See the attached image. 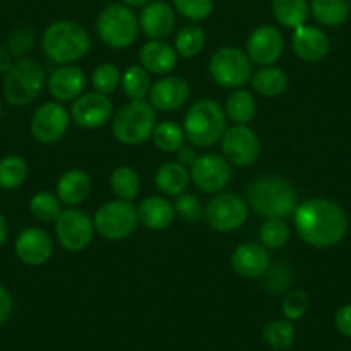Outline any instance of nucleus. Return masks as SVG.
I'll use <instances>...</instances> for the list:
<instances>
[{
  "instance_id": "obj_22",
  "label": "nucleus",
  "mask_w": 351,
  "mask_h": 351,
  "mask_svg": "<svg viewBox=\"0 0 351 351\" xmlns=\"http://www.w3.org/2000/svg\"><path fill=\"white\" fill-rule=\"evenodd\" d=\"M84 86H86V76L83 69L73 64L57 67L47 80V88L57 102H74L84 93Z\"/></svg>"
},
{
  "instance_id": "obj_7",
  "label": "nucleus",
  "mask_w": 351,
  "mask_h": 351,
  "mask_svg": "<svg viewBox=\"0 0 351 351\" xmlns=\"http://www.w3.org/2000/svg\"><path fill=\"white\" fill-rule=\"evenodd\" d=\"M140 33L138 16L124 4H110L97 18V35L107 47L116 50L128 49Z\"/></svg>"
},
{
  "instance_id": "obj_39",
  "label": "nucleus",
  "mask_w": 351,
  "mask_h": 351,
  "mask_svg": "<svg viewBox=\"0 0 351 351\" xmlns=\"http://www.w3.org/2000/svg\"><path fill=\"white\" fill-rule=\"evenodd\" d=\"M121 76H123V73L114 64H99L92 73L93 92H99L102 95L109 97L110 93H114L121 86Z\"/></svg>"
},
{
  "instance_id": "obj_15",
  "label": "nucleus",
  "mask_w": 351,
  "mask_h": 351,
  "mask_svg": "<svg viewBox=\"0 0 351 351\" xmlns=\"http://www.w3.org/2000/svg\"><path fill=\"white\" fill-rule=\"evenodd\" d=\"M285 36L272 25H262L250 33L246 40V56L256 66H274L285 52Z\"/></svg>"
},
{
  "instance_id": "obj_19",
  "label": "nucleus",
  "mask_w": 351,
  "mask_h": 351,
  "mask_svg": "<svg viewBox=\"0 0 351 351\" xmlns=\"http://www.w3.org/2000/svg\"><path fill=\"white\" fill-rule=\"evenodd\" d=\"M293 52L305 62H320L330 50V40L327 33L319 26L303 25L293 29Z\"/></svg>"
},
{
  "instance_id": "obj_5",
  "label": "nucleus",
  "mask_w": 351,
  "mask_h": 351,
  "mask_svg": "<svg viewBox=\"0 0 351 351\" xmlns=\"http://www.w3.org/2000/svg\"><path fill=\"white\" fill-rule=\"evenodd\" d=\"M45 73L36 60L25 57L12 64L2 81V93L14 107L29 106L38 99L45 86Z\"/></svg>"
},
{
  "instance_id": "obj_9",
  "label": "nucleus",
  "mask_w": 351,
  "mask_h": 351,
  "mask_svg": "<svg viewBox=\"0 0 351 351\" xmlns=\"http://www.w3.org/2000/svg\"><path fill=\"white\" fill-rule=\"evenodd\" d=\"M138 210L131 202L110 200L104 204L93 215L95 232L110 241L126 239L136 231Z\"/></svg>"
},
{
  "instance_id": "obj_45",
  "label": "nucleus",
  "mask_w": 351,
  "mask_h": 351,
  "mask_svg": "<svg viewBox=\"0 0 351 351\" xmlns=\"http://www.w3.org/2000/svg\"><path fill=\"white\" fill-rule=\"evenodd\" d=\"M334 326L344 337H351V305H343L334 315Z\"/></svg>"
},
{
  "instance_id": "obj_12",
  "label": "nucleus",
  "mask_w": 351,
  "mask_h": 351,
  "mask_svg": "<svg viewBox=\"0 0 351 351\" xmlns=\"http://www.w3.org/2000/svg\"><path fill=\"white\" fill-rule=\"evenodd\" d=\"M222 157L234 167H250L260 157V138L250 126L234 124L221 140Z\"/></svg>"
},
{
  "instance_id": "obj_50",
  "label": "nucleus",
  "mask_w": 351,
  "mask_h": 351,
  "mask_svg": "<svg viewBox=\"0 0 351 351\" xmlns=\"http://www.w3.org/2000/svg\"><path fill=\"white\" fill-rule=\"evenodd\" d=\"M150 2L152 0H123V4L128 5V8H131V9H138V8L143 9L145 5H148Z\"/></svg>"
},
{
  "instance_id": "obj_51",
  "label": "nucleus",
  "mask_w": 351,
  "mask_h": 351,
  "mask_svg": "<svg viewBox=\"0 0 351 351\" xmlns=\"http://www.w3.org/2000/svg\"><path fill=\"white\" fill-rule=\"evenodd\" d=\"M0 119H2V106H0Z\"/></svg>"
},
{
  "instance_id": "obj_11",
  "label": "nucleus",
  "mask_w": 351,
  "mask_h": 351,
  "mask_svg": "<svg viewBox=\"0 0 351 351\" xmlns=\"http://www.w3.org/2000/svg\"><path fill=\"white\" fill-rule=\"evenodd\" d=\"M93 219L77 207H67L56 221V238L62 248L81 252L93 241Z\"/></svg>"
},
{
  "instance_id": "obj_49",
  "label": "nucleus",
  "mask_w": 351,
  "mask_h": 351,
  "mask_svg": "<svg viewBox=\"0 0 351 351\" xmlns=\"http://www.w3.org/2000/svg\"><path fill=\"white\" fill-rule=\"evenodd\" d=\"M8 234H9V229H8V221L2 214H0V246L4 245L8 241Z\"/></svg>"
},
{
  "instance_id": "obj_25",
  "label": "nucleus",
  "mask_w": 351,
  "mask_h": 351,
  "mask_svg": "<svg viewBox=\"0 0 351 351\" xmlns=\"http://www.w3.org/2000/svg\"><path fill=\"white\" fill-rule=\"evenodd\" d=\"M138 221L150 231H164L174 222L176 210L172 202L164 197H148L138 205Z\"/></svg>"
},
{
  "instance_id": "obj_3",
  "label": "nucleus",
  "mask_w": 351,
  "mask_h": 351,
  "mask_svg": "<svg viewBox=\"0 0 351 351\" xmlns=\"http://www.w3.org/2000/svg\"><path fill=\"white\" fill-rule=\"evenodd\" d=\"M92 47V38L84 26L71 19H59L47 26L42 49L52 62L69 66L83 59Z\"/></svg>"
},
{
  "instance_id": "obj_8",
  "label": "nucleus",
  "mask_w": 351,
  "mask_h": 351,
  "mask_svg": "<svg viewBox=\"0 0 351 351\" xmlns=\"http://www.w3.org/2000/svg\"><path fill=\"white\" fill-rule=\"evenodd\" d=\"M208 73L219 86L238 90L252 80V60L239 47H221L208 60Z\"/></svg>"
},
{
  "instance_id": "obj_13",
  "label": "nucleus",
  "mask_w": 351,
  "mask_h": 351,
  "mask_svg": "<svg viewBox=\"0 0 351 351\" xmlns=\"http://www.w3.org/2000/svg\"><path fill=\"white\" fill-rule=\"evenodd\" d=\"M190 176L198 190L207 195H217L231 183V164L217 154L198 155L190 167Z\"/></svg>"
},
{
  "instance_id": "obj_6",
  "label": "nucleus",
  "mask_w": 351,
  "mask_h": 351,
  "mask_svg": "<svg viewBox=\"0 0 351 351\" xmlns=\"http://www.w3.org/2000/svg\"><path fill=\"white\" fill-rule=\"evenodd\" d=\"M157 126V114L147 100H131L112 119V134L119 143L133 147L148 141Z\"/></svg>"
},
{
  "instance_id": "obj_34",
  "label": "nucleus",
  "mask_w": 351,
  "mask_h": 351,
  "mask_svg": "<svg viewBox=\"0 0 351 351\" xmlns=\"http://www.w3.org/2000/svg\"><path fill=\"white\" fill-rule=\"evenodd\" d=\"M28 178V164L19 155H5L0 158V188L2 190H18Z\"/></svg>"
},
{
  "instance_id": "obj_14",
  "label": "nucleus",
  "mask_w": 351,
  "mask_h": 351,
  "mask_svg": "<svg viewBox=\"0 0 351 351\" xmlns=\"http://www.w3.org/2000/svg\"><path fill=\"white\" fill-rule=\"evenodd\" d=\"M71 114L60 102H45L33 112L29 130L33 138L43 145L59 141L67 133Z\"/></svg>"
},
{
  "instance_id": "obj_48",
  "label": "nucleus",
  "mask_w": 351,
  "mask_h": 351,
  "mask_svg": "<svg viewBox=\"0 0 351 351\" xmlns=\"http://www.w3.org/2000/svg\"><path fill=\"white\" fill-rule=\"evenodd\" d=\"M12 56L9 50L0 47V74H8V71L12 67Z\"/></svg>"
},
{
  "instance_id": "obj_37",
  "label": "nucleus",
  "mask_w": 351,
  "mask_h": 351,
  "mask_svg": "<svg viewBox=\"0 0 351 351\" xmlns=\"http://www.w3.org/2000/svg\"><path fill=\"white\" fill-rule=\"evenodd\" d=\"M29 212L40 222H56L62 214V202L50 191H38L29 200Z\"/></svg>"
},
{
  "instance_id": "obj_18",
  "label": "nucleus",
  "mask_w": 351,
  "mask_h": 351,
  "mask_svg": "<svg viewBox=\"0 0 351 351\" xmlns=\"http://www.w3.org/2000/svg\"><path fill=\"white\" fill-rule=\"evenodd\" d=\"M18 258L29 267H40L50 260L53 253L52 236L42 228H26L18 234L14 243Z\"/></svg>"
},
{
  "instance_id": "obj_27",
  "label": "nucleus",
  "mask_w": 351,
  "mask_h": 351,
  "mask_svg": "<svg viewBox=\"0 0 351 351\" xmlns=\"http://www.w3.org/2000/svg\"><path fill=\"white\" fill-rule=\"evenodd\" d=\"M250 81L253 90L265 99L281 97L288 88V74L278 66L260 67L255 74H252Z\"/></svg>"
},
{
  "instance_id": "obj_17",
  "label": "nucleus",
  "mask_w": 351,
  "mask_h": 351,
  "mask_svg": "<svg viewBox=\"0 0 351 351\" xmlns=\"http://www.w3.org/2000/svg\"><path fill=\"white\" fill-rule=\"evenodd\" d=\"M191 88L188 81L181 76H162L152 84L148 93V102L155 110L174 112L184 107L190 100Z\"/></svg>"
},
{
  "instance_id": "obj_43",
  "label": "nucleus",
  "mask_w": 351,
  "mask_h": 351,
  "mask_svg": "<svg viewBox=\"0 0 351 351\" xmlns=\"http://www.w3.org/2000/svg\"><path fill=\"white\" fill-rule=\"evenodd\" d=\"M263 278V288L267 289L269 293H279L286 291L289 285H291V271H289L288 265L285 263H271V267L267 269V272L262 276Z\"/></svg>"
},
{
  "instance_id": "obj_38",
  "label": "nucleus",
  "mask_w": 351,
  "mask_h": 351,
  "mask_svg": "<svg viewBox=\"0 0 351 351\" xmlns=\"http://www.w3.org/2000/svg\"><path fill=\"white\" fill-rule=\"evenodd\" d=\"M260 245L267 250H278L288 243L289 228L285 219H265L260 226Z\"/></svg>"
},
{
  "instance_id": "obj_35",
  "label": "nucleus",
  "mask_w": 351,
  "mask_h": 351,
  "mask_svg": "<svg viewBox=\"0 0 351 351\" xmlns=\"http://www.w3.org/2000/svg\"><path fill=\"white\" fill-rule=\"evenodd\" d=\"M262 337L269 348L276 351H286L293 346L296 337V329L291 320L278 319L265 324L262 330Z\"/></svg>"
},
{
  "instance_id": "obj_1",
  "label": "nucleus",
  "mask_w": 351,
  "mask_h": 351,
  "mask_svg": "<svg viewBox=\"0 0 351 351\" xmlns=\"http://www.w3.org/2000/svg\"><path fill=\"white\" fill-rule=\"evenodd\" d=\"M295 228L300 238L315 248H330L343 241L348 217L343 208L327 198H310L296 207Z\"/></svg>"
},
{
  "instance_id": "obj_26",
  "label": "nucleus",
  "mask_w": 351,
  "mask_h": 351,
  "mask_svg": "<svg viewBox=\"0 0 351 351\" xmlns=\"http://www.w3.org/2000/svg\"><path fill=\"white\" fill-rule=\"evenodd\" d=\"M190 169L176 160L165 162L155 172V186L167 197H178L184 193L190 186Z\"/></svg>"
},
{
  "instance_id": "obj_30",
  "label": "nucleus",
  "mask_w": 351,
  "mask_h": 351,
  "mask_svg": "<svg viewBox=\"0 0 351 351\" xmlns=\"http://www.w3.org/2000/svg\"><path fill=\"white\" fill-rule=\"evenodd\" d=\"M224 112L226 117H228L229 121H232L234 124L248 126L256 114L255 97H253L248 90H245V88L232 90V93L228 97V100H226Z\"/></svg>"
},
{
  "instance_id": "obj_23",
  "label": "nucleus",
  "mask_w": 351,
  "mask_h": 351,
  "mask_svg": "<svg viewBox=\"0 0 351 351\" xmlns=\"http://www.w3.org/2000/svg\"><path fill=\"white\" fill-rule=\"evenodd\" d=\"M138 59H140V66L145 67L150 74L167 76L178 66L180 56L176 52L174 45L165 40H148L141 45Z\"/></svg>"
},
{
  "instance_id": "obj_44",
  "label": "nucleus",
  "mask_w": 351,
  "mask_h": 351,
  "mask_svg": "<svg viewBox=\"0 0 351 351\" xmlns=\"http://www.w3.org/2000/svg\"><path fill=\"white\" fill-rule=\"evenodd\" d=\"M35 47V33L29 28H19L9 38V52L12 57L25 59Z\"/></svg>"
},
{
  "instance_id": "obj_42",
  "label": "nucleus",
  "mask_w": 351,
  "mask_h": 351,
  "mask_svg": "<svg viewBox=\"0 0 351 351\" xmlns=\"http://www.w3.org/2000/svg\"><path fill=\"white\" fill-rule=\"evenodd\" d=\"M310 308V296L308 293L303 291V289H293L288 295L285 296L281 303V310L285 319L288 320H298L302 317H305V313Z\"/></svg>"
},
{
  "instance_id": "obj_24",
  "label": "nucleus",
  "mask_w": 351,
  "mask_h": 351,
  "mask_svg": "<svg viewBox=\"0 0 351 351\" xmlns=\"http://www.w3.org/2000/svg\"><path fill=\"white\" fill-rule=\"evenodd\" d=\"M57 197L66 207H77L92 191V180L83 169H69L57 181Z\"/></svg>"
},
{
  "instance_id": "obj_32",
  "label": "nucleus",
  "mask_w": 351,
  "mask_h": 351,
  "mask_svg": "<svg viewBox=\"0 0 351 351\" xmlns=\"http://www.w3.org/2000/svg\"><path fill=\"white\" fill-rule=\"evenodd\" d=\"M205 42H207V36H205L204 28L197 23H191L176 33L174 49L178 56L183 59H193L200 56L202 50L205 49Z\"/></svg>"
},
{
  "instance_id": "obj_29",
  "label": "nucleus",
  "mask_w": 351,
  "mask_h": 351,
  "mask_svg": "<svg viewBox=\"0 0 351 351\" xmlns=\"http://www.w3.org/2000/svg\"><path fill=\"white\" fill-rule=\"evenodd\" d=\"M310 16L319 25L337 28L350 18L348 0H310Z\"/></svg>"
},
{
  "instance_id": "obj_41",
  "label": "nucleus",
  "mask_w": 351,
  "mask_h": 351,
  "mask_svg": "<svg viewBox=\"0 0 351 351\" xmlns=\"http://www.w3.org/2000/svg\"><path fill=\"white\" fill-rule=\"evenodd\" d=\"M172 205H174L176 215L184 222L193 224V222L200 221L202 215H204V207H202L200 198L193 193H188V191L178 195Z\"/></svg>"
},
{
  "instance_id": "obj_46",
  "label": "nucleus",
  "mask_w": 351,
  "mask_h": 351,
  "mask_svg": "<svg viewBox=\"0 0 351 351\" xmlns=\"http://www.w3.org/2000/svg\"><path fill=\"white\" fill-rule=\"evenodd\" d=\"M12 308H14V302H12L11 293L0 285V326L8 322L9 317L12 315Z\"/></svg>"
},
{
  "instance_id": "obj_16",
  "label": "nucleus",
  "mask_w": 351,
  "mask_h": 351,
  "mask_svg": "<svg viewBox=\"0 0 351 351\" xmlns=\"http://www.w3.org/2000/svg\"><path fill=\"white\" fill-rule=\"evenodd\" d=\"M71 121L83 130H99L112 116V102L99 92H88L77 97L71 107Z\"/></svg>"
},
{
  "instance_id": "obj_33",
  "label": "nucleus",
  "mask_w": 351,
  "mask_h": 351,
  "mask_svg": "<svg viewBox=\"0 0 351 351\" xmlns=\"http://www.w3.org/2000/svg\"><path fill=\"white\" fill-rule=\"evenodd\" d=\"M152 84L150 73L141 66H130L121 76V88L130 100L147 99Z\"/></svg>"
},
{
  "instance_id": "obj_20",
  "label": "nucleus",
  "mask_w": 351,
  "mask_h": 351,
  "mask_svg": "<svg viewBox=\"0 0 351 351\" xmlns=\"http://www.w3.org/2000/svg\"><path fill=\"white\" fill-rule=\"evenodd\" d=\"M138 23L145 36L150 40H165L176 28V11L164 0H152L143 8Z\"/></svg>"
},
{
  "instance_id": "obj_21",
  "label": "nucleus",
  "mask_w": 351,
  "mask_h": 351,
  "mask_svg": "<svg viewBox=\"0 0 351 351\" xmlns=\"http://www.w3.org/2000/svg\"><path fill=\"white\" fill-rule=\"evenodd\" d=\"M231 267L238 276L246 279L262 278L271 267L269 250L258 243H243L232 252Z\"/></svg>"
},
{
  "instance_id": "obj_4",
  "label": "nucleus",
  "mask_w": 351,
  "mask_h": 351,
  "mask_svg": "<svg viewBox=\"0 0 351 351\" xmlns=\"http://www.w3.org/2000/svg\"><path fill=\"white\" fill-rule=\"evenodd\" d=\"M183 130L191 147H214L222 140L228 130L224 107L212 99L197 100L184 116Z\"/></svg>"
},
{
  "instance_id": "obj_28",
  "label": "nucleus",
  "mask_w": 351,
  "mask_h": 351,
  "mask_svg": "<svg viewBox=\"0 0 351 351\" xmlns=\"http://www.w3.org/2000/svg\"><path fill=\"white\" fill-rule=\"evenodd\" d=\"M271 11L276 21L288 29H296L306 25L310 18L308 0H272Z\"/></svg>"
},
{
  "instance_id": "obj_47",
  "label": "nucleus",
  "mask_w": 351,
  "mask_h": 351,
  "mask_svg": "<svg viewBox=\"0 0 351 351\" xmlns=\"http://www.w3.org/2000/svg\"><path fill=\"white\" fill-rule=\"evenodd\" d=\"M176 157H178V162L180 164H183L184 167L190 169L191 165L195 164V160L198 158L197 152H195V148H191L190 145H184L183 148H180V150L176 152Z\"/></svg>"
},
{
  "instance_id": "obj_10",
  "label": "nucleus",
  "mask_w": 351,
  "mask_h": 351,
  "mask_svg": "<svg viewBox=\"0 0 351 351\" xmlns=\"http://www.w3.org/2000/svg\"><path fill=\"white\" fill-rule=\"evenodd\" d=\"M248 204L245 198L229 191H221L207 204L204 217L217 232H231L248 221Z\"/></svg>"
},
{
  "instance_id": "obj_40",
  "label": "nucleus",
  "mask_w": 351,
  "mask_h": 351,
  "mask_svg": "<svg viewBox=\"0 0 351 351\" xmlns=\"http://www.w3.org/2000/svg\"><path fill=\"white\" fill-rule=\"evenodd\" d=\"M172 8L183 18L200 23L214 12V0H172Z\"/></svg>"
},
{
  "instance_id": "obj_31",
  "label": "nucleus",
  "mask_w": 351,
  "mask_h": 351,
  "mask_svg": "<svg viewBox=\"0 0 351 351\" xmlns=\"http://www.w3.org/2000/svg\"><path fill=\"white\" fill-rule=\"evenodd\" d=\"M109 184L112 193L116 195L117 200L133 202L138 197L141 188L140 174L130 165H119L110 172Z\"/></svg>"
},
{
  "instance_id": "obj_2",
  "label": "nucleus",
  "mask_w": 351,
  "mask_h": 351,
  "mask_svg": "<svg viewBox=\"0 0 351 351\" xmlns=\"http://www.w3.org/2000/svg\"><path fill=\"white\" fill-rule=\"evenodd\" d=\"M246 204L263 219H286L298 207L296 190L281 176H263L246 190Z\"/></svg>"
},
{
  "instance_id": "obj_36",
  "label": "nucleus",
  "mask_w": 351,
  "mask_h": 351,
  "mask_svg": "<svg viewBox=\"0 0 351 351\" xmlns=\"http://www.w3.org/2000/svg\"><path fill=\"white\" fill-rule=\"evenodd\" d=\"M152 140L158 150L165 152V154H176L186 145V134L180 124L172 123V121H162L155 126Z\"/></svg>"
}]
</instances>
